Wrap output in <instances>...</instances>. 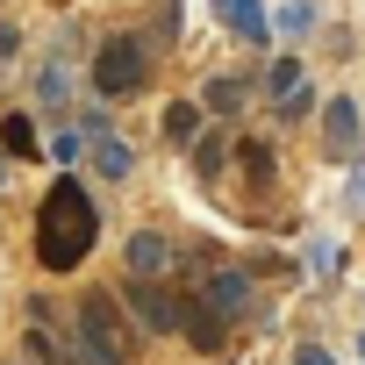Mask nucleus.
Instances as JSON below:
<instances>
[{"label":"nucleus","mask_w":365,"mask_h":365,"mask_svg":"<svg viewBox=\"0 0 365 365\" xmlns=\"http://www.w3.org/2000/svg\"><path fill=\"white\" fill-rule=\"evenodd\" d=\"M93 237H101L93 194L79 187V179H58V187L36 201V258H43V272H72L93 251Z\"/></svg>","instance_id":"nucleus-1"},{"label":"nucleus","mask_w":365,"mask_h":365,"mask_svg":"<svg viewBox=\"0 0 365 365\" xmlns=\"http://www.w3.org/2000/svg\"><path fill=\"white\" fill-rule=\"evenodd\" d=\"M136 358V336L115 308V294H86L79 301V329L65 344V365H129Z\"/></svg>","instance_id":"nucleus-2"},{"label":"nucleus","mask_w":365,"mask_h":365,"mask_svg":"<svg viewBox=\"0 0 365 365\" xmlns=\"http://www.w3.org/2000/svg\"><path fill=\"white\" fill-rule=\"evenodd\" d=\"M143 72H150V43H143V36H108V43L93 51V93H108V101L136 93Z\"/></svg>","instance_id":"nucleus-3"},{"label":"nucleus","mask_w":365,"mask_h":365,"mask_svg":"<svg viewBox=\"0 0 365 365\" xmlns=\"http://www.w3.org/2000/svg\"><path fill=\"white\" fill-rule=\"evenodd\" d=\"M122 301H129L136 329H150V336H172V329H179V294H172L165 279H129Z\"/></svg>","instance_id":"nucleus-4"},{"label":"nucleus","mask_w":365,"mask_h":365,"mask_svg":"<svg viewBox=\"0 0 365 365\" xmlns=\"http://www.w3.org/2000/svg\"><path fill=\"white\" fill-rule=\"evenodd\" d=\"M194 301H208L222 322H237V315H251V272H244V265H208Z\"/></svg>","instance_id":"nucleus-5"},{"label":"nucleus","mask_w":365,"mask_h":365,"mask_svg":"<svg viewBox=\"0 0 365 365\" xmlns=\"http://www.w3.org/2000/svg\"><path fill=\"white\" fill-rule=\"evenodd\" d=\"M322 143H329V158H358V143H365V115H358L351 93L322 101Z\"/></svg>","instance_id":"nucleus-6"},{"label":"nucleus","mask_w":365,"mask_h":365,"mask_svg":"<svg viewBox=\"0 0 365 365\" xmlns=\"http://www.w3.org/2000/svg\"><path fill=\"white\" fill-rule=\"evenodd\" d=\"M79 129H86V150H93V172H101V179H129L136 150H129V143L115 136V122H108V115H86Z\"/></svg>","instance_id":"nucleus-7"},{"label":"nucleus","mask_w":365,"mask_h":365,"mask_svg":"<svg viewBox=\"0 0 365 365\" xmlns=\"http://www.w3.org/2000/svg\"><path fill=\"white\" fill-rule=\"evenodd\" d=\"M165 272H172V237L136 230L129 237V279H165Z\"/></svg>","instance_id":"nucleus-8"},{"label":"nucleus","mask_w":365,"mask_h":365,"mask_svg":"<svg viewBox=\"0 0 365 365\" xmlns=\"http://www.w3.org/2000/svg\"><path fill=\"white\" fill-rule=\"evenodd\" d=\"M179 329H187L194 351H222V336H230V322H222L208 301H179Z\"/></svg>","instance_id":"nucleus-9"},{"label":"nucleus","mask_w":365,"mask_h":365,"mask_svg":"<svg viewBox=\"0 0 365 365\" xmlns=\"http://www.w3.org/2000/svg\"><path fill=\"white\" fill-rule=\"evenodd\" d=\"M215 15H222V22H230V36H244V43H265V36H272L265 0H215Z\"/></svg>","instance_id":"nucleus-10"},{"label":"nucleus","mask_w":365,"mask_h":365,"mask_svg":"<svg viewBox=\"0 0 365 365\" xmlns=\"http://www.w3.org/2000/svg\"><path fill=\"white\" fill-rule=\"evenodd\" d=\"M301 86H308V65H301V58H272V65H265V79H258V93H265L272 108H279V101H294Z\"/></svg>","instance_id":"nucleus-11"},{"label":"nucleus","mask_w":365,"mask_h":365,"mask_svg":"<svg viewBox=\"0 0 365 365\" xmlns=\"http://www.w3.org/2000/svg\"><path fill=\"white\" fill-rule=\"evenodd\" d=\"M258 93V79H208V115H237Z\"/></svg>","instance_id":"nucleus-12"},{"label":"nucleus","mask_w":365,"mask_h":365,"mask_svg":"<svg viewBox=\"0 0 365 365\" xmlns=\"http://www.w3.org/2000/svg\"><path fill=\"white\" fill-rule=\"evenodd\" d=\"M315 29V0H279L272 8V36H308Z\"/></svg>","instance_id":"nucleus-13"},{"label":"nucleus","mask_w":365,"mask_h":365,"mask_svg":"<svg viewBox=\"0 0 365 365\" xmlns=\"http://www.w3.org/2000/svg\"><path fill=\"white\" fill-rule=\"evenodd\" d=\"M165 136H172V143H201V108H194V101H172V108H165Z\"/></svg>","instance_id":"nucleus-14"},{"label":"nucleus","mask_w":365,"mask_h":365,"mask_svg":"<svg viewBox=\"0 0 365 365\" xmlns=\"http://www.w3.org/2000/svg\"><path fill=\"white\" fill-rule=\"evenodd\" d=\"M0 143H8V158H36V115H8L0 122Z\"/></svg>","instance_id":"nucleus-15"},{"label":"nucleus","mask_w":365,"mask_h":365,"mask_svg":"<svg viewBox=\"0 0 365 365\" xmlns=\"http://www.w3.org/2000/svg\"><path fill=\"white\" fill-rule=\"evenodd\" d=\"M222 158H230V136H222V129H208V136L194 143V172H201V179H215V172H222Z\"/></svg>","instance_id":"nucleus-16"},{"label":"nucleus","mask_w":365,"mask_h":365,"mask_svg":"<svg viewBox=\"0 0 365 365\" xmlns=\"http://www.w3.org/2000/svg\"><path fill=\"white\" fill-rule=\"evenodd\" d=\"M308 272H315V279L336 272V244H329V237H308Z\"/></svg>","instance_id":"nucleus-17"},{"label":"nucleus","mask_w":365,"mask_h":365,"mask_svg":"<svg viewBox=\"0 0 365 365\" xmlns=\"http://www.w3.org/2000/svg\"><path fill=\"white\" fill-rule=\"evenodd\" d=\"M244 172L258 179V187H272V150L265 143H244Z\"/></svg>","instance_id":"nucleus-18"},{"label":"nucleus","mask_w":365,"mask_h":365,"mask_svg":"<svg viewBox=\"0 0 365 365\" xmlns=\"http://www.w3.org/2000/svg\"><path fill=\"white\" fill-rule=\"evenodd\" d=\"M36 93H43V108H58V101H65V93H72V79H65V65H51V72H43V86H36Z\"/></svg>","instance_id":"nucleus-19"},{"label":"nucleus","mask_w":365,"mask_h":365,"mask_svg":"<svg viewBox=\"0 0 365 365\" xmlns=\"http://www.w3.org/2000/svg\"><path fill=\"white\" fill-rule=\"evenodd\" d=\"M79 150H86V129H58V136H51V158H65V165H72Z\"/></svg>","instance_id":"nucleus-20"},{"label":"nucleus","mask_w":365,"mask_h":365,"mask_svg":"<svg viewBox=\"0 0 365 365\" xmlns=\"http://www.w3.org/2000/svg\"><path fill=\"white\" fill-rule=\"evenodd\" d=\"M179 36V0H158V43Z\"/></svg>","instance_id":"nucleus-21"},{"label":"nucleus","mask_w":365,"mask_h":365,"mask_svg":"<svg viewBox=\"0 0 365 365\" xmlns=\"http://www.w3.org/2000/svg\"><path fill=\"white\" fill-rule=\"evenodd\" d=\"M308 108H315V93H308V86H301V93H294V101H279V122H301V115H308Z\"/></svg>","instance_id":"nucleus-22"},{"label":"nucleus","mask_w":365,"mask_h":365,"mask_svg":"<svg viewBox=\"0 0 365 365\" xmlns=\"http://www.w3.org/2000/svg\"><path fill=\"white\" fill-rule=\"evenodd\" d=\"M344 201H351V208H358V215H365V165H358V172H351V187H344Z\"/></svg>","instance_id":"nucleus-23"},{"label":"nucleus","mask_w":365,"mask_h":365,"mask_svg":"<svg viewBox=\"0 0 365 365\" xmlns=\"http://www.w3.org/2000/svg\"><path fill=\"white\" fill-rule=\"evenodd\" d=\"M294 365H336V358H329L322 344H301V351H294Z\"/></svg>","instance_id":"nucleus-24"},{"label":"nucleus","mask_w":365,"mask_h":365,"mask_svg":"<svg viewBox=\"0 0 365 365\" xmlns=\"http://www.w3.org/2000/svg\"><path fill=\"white\" fill-rule=\"evenodd\" d=\"M15 51H22V36H15L8 22H0V58H15Z\"/></svg>","instance_id":"nucleus-25"},{"label":"nucleus","mask_w":365,"mask_h":365,"mask_svg":"<svg viewBox=\"0 0 365 365\" xmlns=\"http://www.w3.org/2000/svg\"><path fill=\"white\" fill-rule=\"evenodd\" d=\"M0 187H8V158H0Z\"/></svg>","instance_id":"nucleus-26"},{"label":"nucleus","mask_w":365,"mask_h":365,"mask_svg":"<svg viewBox=\"0 0 365 365\" xmlns=\"http://www.w3.org/2000/svg\"><path fill=\"white\" fill-rule=\"evenodd\" d=\"M358 358H365V329H358Z\"/></svg>","instance_id":"nucleus-27"}]
</instances>
